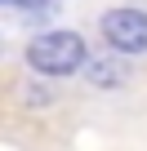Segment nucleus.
<instances>
[{"mask_svg":"<svg viewBox=\"0 0 147 151\" xmlns=\"http://www.w3.org/2000/svg\"><path fill=\"white\" fill-rule=\"evenodd\" d=\"M27 67L36 76H76L89 67V49L80 31H40L27 40Z\"/></svg>","mask_w":147,"mask_h":151,"instance_id":"f257e3e1","label":"nucleus"},{"mask_svg":"<svg viewBox=\"0 0 147 151\" xmlns=\"http://www.w3.org/2000/svg\"><path fill=\"white\" fill-rule=\"evenodd\" d=\"M98 31H103L107 49H116V53H125V58L147 53V14H143V9H129V5L107 9V14L98 18Z\"/></svg>","mask_w":147,"mask_h":151,"instance_id":"f03ea898","label":"nucleus"},{"mask_svg":"<svg viewBox=\"0 0 147 151\" xmlns=\"http://www.w3.org/2000/svg\"><path fill=\"white\" fill-rule=\"evenodd\" d=\"M85 76H89V85H98V89H116V85H125V67H120V58H89V67H85Z\"/></svg>","mask_w":147,"mask_h":151,"instance_id":"7ed1b4c3","label":"nucleus"},{"mask_svg":"<svg viewBox=\"0 0 147 151\" xmlns=\"http://www.w3.org/2000/svg\"><path fill=\"white\" fill-rule=\"evenodd\" d=\"M22 98H27V107H49V102H54V93H49L45 85H31V89H22Z\"/></svg>","mask_w":147,"mask_h":151,"instance_id":"20e7f679","label":"nucleus"},{"mask_svg":"<svg viewBox=\"0 0 147 151\" xmlns=\"http://www.w3.org/2000/svg\"><path fill=\"white\" fill-rule=\"evenodd\" d=\"M5 5H14V9H18V5H22V0H5Z\"/></svg>","mask_w":147,"mask_h":151,"instance_id":"39448f33","label":"nucleus"}]
</instances>
